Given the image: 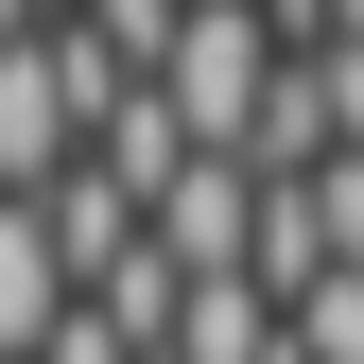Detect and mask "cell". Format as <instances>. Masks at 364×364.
<instances>
[{
	"mask_svg": "<svg viewBox=\"0 0 364 364\" xmlns=\"http://www.w3.org/2000/svg\"><path fill=\"white\" fill-rule=\"evenodd\" d=\"M278 70H295V53H278V18H260V0H191V35H173L156 105L191 122L208 156H243V139H260V105H278Z\"/></svg>",
	"mask_w": 364,
	"mask_h": 364,
	"instance_id": "6da1fadb",
	"label": "cell"
},
{
	"mask_svg": "<svg viewBox=\"0 0 364 364\" xmlns=\"http://www.w3.org/2000/svg\"><path fill=\"white\" fill-rule=\"evenodd\" d=\"M260 191H278V173L191 156V173L156 191V260H173V278H243V260H260Z\"/></svg>",
	"mask_w": 364,
	"mask_h": 364,
	"instance_id": "7a4b0ae2",
	"label": "cell"
},
{
	"mask_svg": "<svg viewBox=\"0 0 364 364\" xmlns=\"http://www.w3.org/2000/svg\"><path fill=\"white\" fill-rule=\"evenodd\" d=\"M70 312H87V295H70V260H53V225H35L18 191H0V364H35V347L70 330Z\"/></svg>",
	"mask_w": 364,
	"mask_h": 364,
	"instance_id": "3957f363",
	"label": "cell"
},
{
	"mask_svg": "<svg viewBox=\"0 0 364 364\" xmlns=\"http://www.w3.org/2000/svg\"><path fill=\"white\" fill-rule=\"evenodd\" d=\"M312 208H330V260L364 278V156H330V173H312Z\"/></svg>",
	"mask_w": 364,
	"mask_h": 364,
	"instance_id": "277c9868",
	"label": "cell"
},
{
	"mask_svg": "<svg viewBox=\"0 0 364 364\" xmlns=\"http://www.w3.org/2000/svg\"><path fill=\"white\" fill-rule=\"evenodd\" d=\"M35 364H156V347H122V330H105V312H70V330H53V347H35Z\"/></svg>",
	"mask_w": 364,
	"mask_h": 364,
	"instance_id": "5b68a950",
	"label": "cell"
},
{
	"mask_svg": "<svg viewBox=\"0 0 364 364\" xmlns=\"http://www.w3.org/2000/svg\"><path fill=\"white\" fill-rule=\"evenodd\" d=\"M330 70V156H364V53H312Z\"/></svg>",
	"mask_w": 364,
	"mask_h": 364,
	"instance_id": "8992f818",
	"label": "cell"
},
{
	"mask_svg": "<svg viewBox=\"0 0 364 364\" xmlns=\"http://www.w3.org/2000/svg\"><path fill=\"white\" fill-rule=\"evenodd\" d=\"M330 53H364V0H330Z\"/></svg>",
	"mask_w": 364,
	"mask_h": 364,
	"instance_id": "52a82bcc",
	"label": "cell"
},
{
	"mask_svg": "<svg viewBox=\"0 0 364 364\" xmlns=\"http://www.w3.org/2000/svg\"><path fill=\"white\" fill-rule=\"evenodd\" d=\"M70 18H87V0H35V35H70Z\"/></svg>",
	"mask_w": 364,
	"mask_h": 364,
	"instance_id": "ba28073f",
	"label": "cell"
}]
</instances>
